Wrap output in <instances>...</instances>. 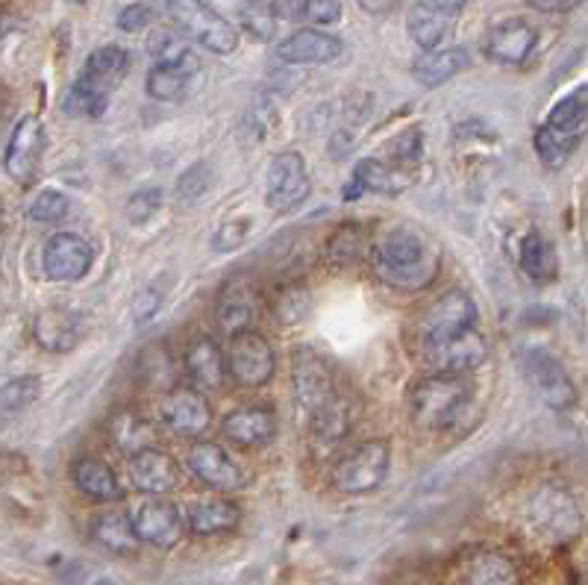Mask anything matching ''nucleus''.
I'll use <instances>...</instances> for the list:
<instances>
[{
    "instance_id": "nucleus-23",
    "label": "nucleus",
    "mask_w": 588,
    "mask_h": 585,
    "mask_svg": "<svg viewBox=\"0 0 588 585\" xmlns=\"http://www.w3.org/2000/svg\"><path fill=\"white\" fill-rule=\"evenodd\" d=\"M412 182V174L380 159H363L356 163L354 177L345 186V200H356L363 191H380V195H398Z\"/></svg>"
},
{
    "instance_id": "nucleus-44",
    "label": "nucleus",
    "mask_w": 588,
    "mask_h": 585,
    "mask_svg": "<svg viewBox=\"0 0 588 585\" xmlns=\"http://www.w3.org/2000/svg\"><path fill=\"white\" fill-rule=\"evenodd\" d=\"M248 221H230V224H224L221 230H218L216 236V250H235L239 244H242L244 239H248Z\"/></svg>"
},
{
    "instance_id": "nucleus-9",
    "label": "nucleus",
    "mask_w": 588,
    "mask_h": 585,
    "mask_svg": "<svg viewBox=\"0 0 588 585\" xmlns=\"http://www.w3.org/2000/svg\"><path fill=\"white\" fill-rule=\"evenodd\" d=\"M521 370H524L529 388L550 409H568V406L577 404V391H574L568 370L550 353L538 351V347H527V351L521 353Z\"/></svg>"
},
{
    "instance_id": "nucleus-39",
    "label": "nucleus",
    "mask_w": 588,
    "mask_h": 585,
    "mask_svg": "<svg viewBox=\"0 0 588 585\" xmlns=\"http://www.w3.org/2000/svg\"><path fill=\"white\" fill-rule=\"evenodd\" d=\"M69 198L56 189H44L39 198L30 203V218H33L35 224H53V221H60L69 212Z\"/></svg>"
},
{
    "instance_id": "nucleus-1",
    "label": "nucleus",
    "mask_w": 588,
    "mask_h": 585,
    "mask_svg": "<svg viewBox=\"0 0 588 585\" xmlns=\"http://www.w3.org/2000/svg\"><path fill=\"white\" fill-rule=\"evenodd\" d=\"M292 377L297 409L309 424L312 436L318 441L345 439L354 421V404L347 400L327 356L312 347H297L292 356Z\"/></svg>"
},
{
    "instance_id": "nucleus-6",
    "label": "nucleus",
    "mask_w": 588,
    "mask_h": 585,
    "mask_svg": "<svg viewBox=\"0 0 588 585\" xmlns=\"http://www.w3.org/2000/svg\"><path fill=\"white\" fill-rule=\"evenodd\" d=\"M165 12L174 27L189 35L191 42H198L203 51L227 56L239 48V30L203 0H165Z\"/></svg>"
},
{
    "instance_id": "nucleus-34",
    "label": "nucleus",
    "mask_w": 588,
    "mask_h": 585,
    "mask_svg": "<svg viewBox=\"0 0 588 585\" xmlns=\"http://www.w3.org/2000/svg\"><path fill=\"white\" fill-rule=\"evenodd\" d=\"M521 268L529 280L536 283H550L559 271V262H556L554 244L545 239L542 233H527V239L521 241Z\"/></svg>"
},
{
    "instance_id": "nucleus-35",
    "label": "nucleus",
    "mask_w": 588,
    "mask_h": 585,
    "mask_svg": "<svg viewBox=\"0 0 588 585\" xmlns=\"http://www.w3.org/2000/svg\"><path fill=\"white\" fill-rule=\"evenodd\" d=\"M407 30L412 35V42L421 48V51H433L439 48L441 39L448 35V21H444V12L435 7H427V3H416L409 9L407 15Z\"/></svg>"
},
{
    "instance_id": "nucleus-43",
    "label": "nucleus",
    "mask_w": 588,
    "mask_h": 585,
    "mask_svg": "<svg viewBox=\"0 0 588 585\" xmlns=\"http://www.w3.org/2000/svg\"><path fill=\"white\" fill-rule=\"evenodd\" d=\"M150 21H154V9L147 7V3H130L118 15V27H122L124 33H139V30L150 27Z\"/></svg>"
},
{
    "instance_id": "nucleus-48",
    "label": "nucleus",
    "mask_w": 588,
    "mask_h": 585,
    "mask_svg": "<svg viewBox=\"0 0 588 585\" xmlns=\"http://www.w3.org/2000/svg\"><path fill=\"white\" fill-rule=\"evenodd\" d=\"M356 3H359V9L368 12V15H386V12L398 7V0H356Z\"/></svg>"
},
{
    "instance_id": "nucleus-24",
    "label": "nucleus",
    "mask_w": 588,
    "mask_h": 585,
    "mask_svg": "<svg viewBox=\"0 0 588 585\" xmlns=\"http://www.w3.org/2000/svg\"><path fill=\"white\" fill-rule=\"evenodd\" d=\"M533 524L554 539H571L580 530V512L563 491H545L533 503Z\"/></svg>"
},
{
    "instance_id": "nucleus-12",
    "label": "nucleus",
    "mask_w": 588,
    "mask_h": 585,
    "mask_svg": "<svg viewBox=\"0 0 588 585\" xmlns=\"http://www.w3.org/2000/svg\"><path fill=\"white\" fill-rule=\"evenodd\" d=\"M200 60L191 51H182L174 60L156 62L150 74H147V95L154 101H182V97L195 95V88L200 86Z\"/></svg>"
},
{
    "instance_id": "nucleus-20",
    "label": "nucleus",
    "mask_w": 588,
    "mask_h": 585,
    "mask_svg": "<svg viewBox=\"0 0 588 585\" xmlns=\"http://www.w3.org/2000/svg\"><path fill=\"white\" fill-rule=\"evenodd\" d=\"M221 432L239 448H265L277 436V418L265 406H242L227 415Z\"/></svg>"
},
{
    "instance_id": "nucleus-41",
    "label": "nucleus",
    "mask_w": 588,
    "mask_h": 585,
    "mask_svg": "<svg viewBox=\"0 0 588 585\" xmlns=\"http://www.w3.org/2000/svg\"><path fill=\"white\" fill-rule=\"evenodd\" d=\"M159 207H162V191L141 189L127 203V218H130L133 224H145V221H150L159 212Z\"/></svg>"
},
{
    "instance_id": "nucleus-11",
    "label": "nucleus",
    "mask_w": 588,
    "mask_h": 585,
    "mask_svg": "<svg viewBox=\"0 0 588 585\" xmlns=\"http://www.w3.org/2000/svg\"><path fill=\"white\" fill-rule=\"evenodd\" d=\"M227 368L242 386H265L274 377V351H271L269 338L260 336L253 327L233 333Z\"/></svg>"
},
{
    "instance_id": "nucleus-7",
    "label": "nucleus",
    "mask_w": 588,
    "mask_h": 585,
    "mask_svg": "<svg viewBox=\"0 0 588 585\" xmlns=\"http://www.w3.org/2000/svg\"><path fill=\"white\" fill-rule=\"evenodd\" d=\"M421 347H424L427 365L439 374H468V370L480 368L489 356V345L476 333V327L430 333V336H421Z\"/></svg>"
},
{
    "instance_id": "nucleus-15",
    "label": "nucleus",
    "mask_w": 588,
    "mask_h": 585,
    "mask_svg": "<svg viewBox=\"0 0 588 585\" xmlns=\"http://www.w3.org/2000/svg\"><path fill=\"white\" fill-rule=\"evenodd\" d=\"M130 518L136 539H139L141 544H150V547H174V544L180 542L182 515L171 500H145Z\"/></svg>"
},
{
    "instance_id": "nucleus-50",
    "label": "nucleus",
    "mask_w": 588,
    "mask_h": 585,
    "mask_svg": "<svg viewBox=\"0 0 588 585\" xmlns=\"http://www.w3.org/2000/svg\"><path fill=\"white\" fill-rule=\"evenodd\" d=\"M69 3H86V0H69Z\"/></svg>"
},
{
    "instance_id": "nucleus-26",
    "label": "nucleus",
    "mask_w": 588,
    "mask_h": 585,
    "mask_svg": "<svg viewBox=\"0 0 588 585\" xmlns=\"http://www.w3.org/2000/svg\"><path fill=\"white\" fill-rule=\"evenodd\" d=\"M83 324L71 310L51 306L35 318V342L48 353H69L80 345Z\"/></svg>"
},
{
    "instance_id": "nucleus-10",
    "label": "nucleus",
    "mask_w": 588,
    "mask_h": 585,
    "mask_svg": "<svg viewBox=\"0 0 588 585\" xmlns=\"http://www.w3.org/2000/svg\"><path fill=\"white\" fill-rule=\"evenodd\" d=\"M309 198V174L301 154L286 150L271 159L265 174V203L274 212H292Z\"/></svg>"
},
{
    "instance_id": "nucleus-19",
    "label": "nucleus",
    "mask_w": 588,
    "mask_h": 585,
    "mask_svg": "<svg viewBox=\"0 0 588 585\" xmlns=\"http://www.w3.org/2000/svg\"><path fill=\"white\" fill-rule=\"evenodd\" d=\"M130 482L145 494H168L180 485V468L165 450L154 445V448L133 453Z\"/></svg>"
},
{
    "instance_id": "nucleus-8",
    "label": "nucleus",
    "mask_w": 588,
    "mask_h": 585,
    "mask_svg": "<svg viewBox=\"0 0 588 585\" xmlns=\"http://www.w3.org/2000/svg\"><path fill=\"white\" fill-rule=\"evenodd\" d=\"M391 466L389 441L374 439L354 448L347 457H342L333 468V485L342 494H365L374 491L386 480Z\"/></svg>"
},
{
    "instance_id": "nucleus-3",
    "label": "nucleus",
    "mask_w": 588,
    "mask_h": 585,
    "mask_svg": "<svg viewBox=\"0 0 588 585\" xmlns=\"http://www.w3.org/2000/svg\"><path fill=\"white\" fill-rule=\"evenodd\" d=\"M130 71V53L118 44H104L86 60L80 77L74 80L65 109L80 118H101L109 106V92L122 86V80Z\"/></svg>"
},
{
    "instance_id": "nucleus-16",
    "label": "nucleus",
    "mask_w": 588,
    "mask_h": 585,
    "mask_svg": "<svg viewBox=\"0 0 588 585\" xmlns=\"http://www.w3.org/2000/svg\"><path fill=\"white\" fill-rule=\"evenodd\" d=\"M209 412L203 395H198L195 388H171L168 395L159 400V421L177 436L195 439L209 427Z\"/></svg>"
},
{
    "instance_id": "nucleus-42",
    "label": "nucleus",
    "mask_w": 588,
    "mask_h": 585,
    "mask_svg": "<svg viewBox=\"0 0 588 585\" xmlns=\"http://www.w3.org/2000/svg\"><path fill=\"white\" fill-rule=\"evenodd\" d=\"M342 18V3L338 0H303L301 24H336Z\"/></svg>"
},
{
    "instance_id": "nucleus-33",
    "label": "nucleus",
    "mask_w": 588,
    "mask_h": 585,
    "mask_svg": "<svg viewBox=\"0 0 588 585\" xmlns=\"http://www.w3.org/2000/svg\"><path fill=\"white\" fill-rule=\"evenodd\" d=\"M109 441H113L122 453L133 457V453H139V450L154 448L156 430L141 418L139 412L124 409V412H118L113 421H109Z\"/></svg>"
},
{
    "instance_id": "nucleus-14",
    "label": "nucleus",
    "mask_w": 588,
    "mask_h": 585,
    "mask_svg": "<svg viewBox=\"0 0 588 585\" xmlns=\"http://www.w3.org/2000/svg\"><path fill=\"white\" fill-rule=\"evenodd\" d=\"M44 156V127L35 115L18 121V127L12 129L7 145V156H3V168L15 182H30L39 171Z\"/></svg>"
},
{
    "instance_id": "nucleus-18",
    "label": "nucleus",
    "mask_w": 588,
    "mask_h": 585,
    "mask_svg": "<svg viewBox=\"0 0 588 585\" xmlns=\"http://www.w3.org/2000/svg\"><path fill=\"white\" fill-rule=\"evenodd\" d=\"M536 27L527 24L524 18H510V21H501L489 30L485 53L494 62H503V65H521L529 56V51L536 48Z\"/></svg>"
},
{
    "instance_id": "nucleus-28",
    "label": "nucleus",
    "mask_w": 588,
    "mask_h": 585,
    "mask_svg": "<svg viewBox=\"0 0 588 585\" xmlns=\"http://www.w3.org/2000/svg\"><path fill=\"white\" fill-rule=\"evenodd\" d=\"M186 374L198 388H221L227 374V362L221 347L212 338H198L195 345L186 351Z\"/></svg>"
},
{
    "instance_id": "nucleus-29",
    "label": "nucleus",
    "mask_w": 588,
    "mask_h": 585,
    "mask_svg": "<svg viewBox=\"0 0 588 585\" xmlns=\"http://www.w3.org/2000/svg\"><path fill=\"white\" fill-rule=\"evenodd\" d=\"M71 473H74V485H77L86 498L101 500V503H115V500L124 498L122 482H118L113 468L101 462V459H77L74 468H71Z\"/></svg>"
},
{
    "instance_id": "nucleus-4",
    "label": "nucleus",
    "mask_w": 588,
    "mask_h": 585,
    "mask_svg": "<svg viewBox=\"0 0 588 585\" xmlns=\"http://www.w3.org/2000/svg\"><path fill=\"white\" fill-rule=\"evenodd\" d=\"M588 129V86L577 88L550 109L545 127L536 133V154L547 168L559 165L574 154V147Z\"/></svg>"
},
{
    "instance_id": "nucleus-37",
    "label": "nucleus",
    "mask_w": 588,
    "mask_h": 585,
    "mask_svg": "<svg viewBox=\"0 0 588 585\" xmlns=\"http://www.w3.org/2000/svg\"><path fill=\"white\" fill-rule=\"evenodd\" d=\"M365 250V230L359 224H345L338 227L333 239L327 244V257L329 262H336V265H347V262H356V259L363 257Z\"/></svg>"
},
{
    "instance_id": "nucleus-27",
    "label": "nucleus",
    "mask_w": 588,
    "mask_h": 585,
    "mask_svg": "<svg viewBox=\"0 0 588 585\" xmlns=\"http://www.w3.org/2000/svg\"><path fill=\"white\" fill-rule=\"evenodd\" d=\"M462 579L480 585H510L518 583V571H515V562L503 556L501 551L476 547L462 560Z\"/></svg>"
},
{
    "instance_id": "nucleus-38",
    "label": "nucleus",
    "mask_w": 588,
    "mask_h": 585,
    "mask_svg": "<svg viewBox=\"0 0 588 585\" xmlns=\"http://www.w3.org/2000/svg\"><path fill=\"white\" fill-rule=\"evenodd\" d=\"M306 312H309V292L303 285H283L274 301V315L283 324H297L306 318Z\"/></svg>"
},
{
    "instance_id": "nucleus-31",
    "label": "nucleus",
    "mask_w": 588,
    "mask_h": 585,
    "mask_svg": "<svg viewBox=\"0 0 588 585\" xmlns=\"http://www.w3.org/2000/svg\"><path fill=\"white\" fill-rule=\"evenodd\" d=\"M468 62L471 60H468L465 48H444V51L433 48V51H427L424 56L412 65V74H416L421 86L435 88L441 86V83L456 77V74H462V71L468 69Z\"/></svg>"
},
{
    "instance_id": "nucleus-17",
    "label": "nucleus",
    "mask_w": 588,
    "mask_h": 585,
    "mask_svg": "<svg viewBox=\"0 0 588 585\" xmlns=\"http://www.w3.org/2000/svg\"><path fill=\"white\" fill-rule=\"evenodd\" d=\"M345 53V42L321 30H297L277 44V56L288 65H327Z\"/></svg>"
},
{
    "instance_id": "nucleus-22",
    "label": "nucleus",
    "mask_w": 588,
    "mask_h": 585,
    "mask_svg": "<svg viewBox=\"0 0 588 585\" xmlns=\"http://www.w3.org/2000/svg\"><path fill=\"white\" fill-rule=\"evenodd\" d=\"M476 324V303L471 294L462 289H450L427 306L424 318H421V336L430 333H444V330H462Z\"/></svg>"
},
{
    "instance_id": "nucleus-21",
    "label": "nucleus",
    "mask_w": 588,
    "mask_h": 585,
    "mask_svg": "<svg viewBox=\"0 0 588 585\" xmlns=\"http://www.w3.org/2000/svg\"><path fill=\"white\" fill-rule=\"evenodd\" d=\"M189 468L200 482H207L218 491H239L244 485L242 468L235 466L218 445H209V441H200L189 450Z\"/></svg>"
},
{
    "instance_id": "nucleus-47",
    "label": "nucleus",
    "mask_w": 588,
    "mask_h": 585,
    "mask_svg": "<svg viewBox=\"0 0 588 585\" xmlns=\"http://www.w3.org/2000/svg\"><path fill=\"white\" fill-rule=\"evenodd\" d=\"M527 3L542 12H568V9L580 7L582 0H527Z\"/></svg>"
},
{
    "instance_id": "nucleus-46",
    "label": "nucleus",
    "mask_w": 588,
    "mask_h": 585,
    "mask_svg": "<svg viewBox=\"0 0 588 585\" xmlns=\"http://www.w3.org/2000/svg\"><path fill=\"white\" fill-rule=\"evenodd\" d=\"M271 9L280 21H292V24H301L303 15V0H271Z\"/></svg>"
},
{
    "instance_id": "nucleus-5",
    "label": "nucleus",
    "mask_w": 588,
    "mask_h": 585,
    "mask_svg": "<svg viewBox=\"0 0 588 585\" xmlns=\"http://www.w3.org/2000/svg\"><path fill=\"white\" fill-rule=\"evenodd\" d=\"M471 404V388L462 374H439V377L421 379L412 388L409 409L418 427L424 430H448L462 418L465 406Z\"/></svg>"
},
{
    "instance_id": "nucleus-32",
    "label": "nucleus",
    "mask_w": 588,
    "mask_h": 585,
    "mask_svg": "<svg viewBox=\"0 0 588 585\" xmlns=\"http://www.w3.org/2000/svg\"><path fill=\"white\" fill-rule=\"evenodd\" d=\"M92 539L113 553H133L139 547V539H136V530H133V518L127 512H118V509L115 512H101L92 521Z\"/></svg>"
},
{
    "instance_id": "nucleus-40",
    "label": "nucleus",
    "mask_w": 588,
    "mask_h": 585,
    "mask_svg": "<svg viewBox=\"0 0 588 585\" xmlns=\"http://www.w3.org/2000/svg\"><path fill=\"white\" fill-rule=\"evenodd\" d=\"M147 51L154 56L156 62L162 60H174V56H180L186 51V44H182L180 33L177 30H168V27H156L150 39H147Z\"/></svg>"
},
{
    "instance_id": "nucleus-2",
    "label": "nucleus",
    "mask_w": 588,
    "mask_h": 585,
    "mask_svg": "<svg viewBox=\"0 0 588 585\" xmlns=\"http://www.w3.org/2000/svg\"><path fill=\"white\" fill-rule=\"evenodd\" d=\"M371 268L374 274L391 289L416 292L439 276L441 250L433 239H427L416 227H389L374 239Z\"/></svg>"
},
{
    "instance_id": "nucleus-30",
    "label": "nucleus",
    "mask_w": 588,
    "mask_h": 585,
    "mask_svg": "<svg viewBox=\"0 0 588 585\" xmlns=\"http://www.w3.org/2000/svg\"><path fill=\"white\" fill-rule=\"evenodd\" d=\"M242 518V509L235 506L233 500L216 498V500H198L186 509V524L195 535H216L233 530Z\"/></svg>"
},
{
    "instance_id": "nucleus-25",
    "label": "nucleus",
    "mask_w": 588,
    "mask_h": 585,
    "mask_svg": "<svg viewBox=\"0 0 588 585\" xmlns=\"http://www.w3.org/2000/svg\"><path fill=\"white\" fill-rule=\"evenodd\" d=\"M216 318L218 327L224 333H239V330L253 327L256 321V301H253V289L244 280H230L224 283V289L218 292V303H216Z\"/></svg>"
},
{
    "instance_id": "nucleus-45",
    "label": "nucleus",
    "mask_w": 588,
    "mask_h": 585,
    "mask_svg": "<svg viewBox=\"0 0 588 585\" xmlns=\"http://www.w3.org/2000/svg\"><path fill=\"white\" fill-rule=\"evenodd\" d=\"M159 303H162V294L154 292V289H145V292L136 297V303H133V318H136V324H145V321H150L159 312Z\"/></svg>"
},
{
    "instance_id": "nucleus-36",
    "label": "nucleus",
    "mask_w": 588,
    "mask_h": 585,
    "mask_svg": "<svg viewBox=\"0 0 588 585\" xmlns=\"http://www.w3.org/2000/svg\"><path fill=\"white\" fill-rule=\"evenodd\" d=\"M239 27H244L253 39L260 42H269L274 35V27H277V15L271 3H262V0H244L239 7Z\"/></svg>"
},
{
    "instance_id": "nucleus-13",
    "label": "nucleus",
    "mask_w": 588,
    "mask_h": 585,
    "mask_svg": "<svg viewBox=\"0 0 588 585\" xmlns=\"http://www.w3.org/2000/svg\"><path fill=\"white\" fill-rule=\"evenodd\" d=\"M42 268L53 283H77L92 268V248L77 233H56L44 244Z\"/></svg>"
},
{
    "instance_id": "nucleus-49",
    "label": "nucleus",
    "mask_w": 588,
    "mask_h": 585,
    "mask_svg": "<svg viewBox=\"0 0 588 585\" xmlns=\"http://www.w3.org/2000/svg\"><path fill=\"white\" fill-rule=\"evenodd\" d=\"M468 0H433V7L441 9L444 15H456V12H462L465 9Z\"/></svg>"
}]
</instances>
